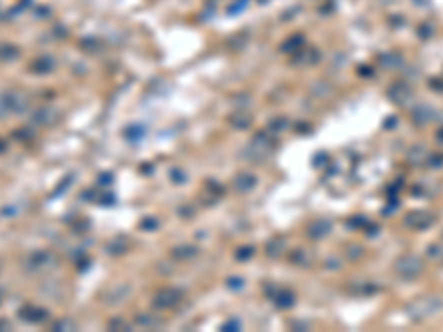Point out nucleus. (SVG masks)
Returning a JSON list of instances; mask_svg holds the SVG:
<instances>
[{
	"label": "nucleus",
	"instance_id": "f03ea898",
	"mask_svg": "<svg viewBox=\"0 0 443 332\" xmlns=\"http://www.w3.org/2000/svg\"><path fill=\"white\" fill-rule=\"evenodd\" d=\"M396 273L399 275H404V277H416V275L424 270V262H421L419 257H404V259H399L396 262Z\"/></svg>",
	"mask_w": 443,
	"mask_h": 332
},
{
	"label": "nucleus",
	"instance_id": "7ed1b4c3",
	"mask_svg": "<svg viewBox=\"0 0 443 332\" xmlns=\"http://www.w3.org/2000/svg\"><path fill=\"white\" fill-rule=\"evenodd\" d=\"M406 224L412 228H428L432 224V215H428V213H412V215L406 217Z\"/></svg>",
	"mask_w": 443,
	"mask_h": 332
},
{
	"label": "nucleus",
	"instance_id": "20e7f679",
	"mask_svg": "<svg viewBox=\"0 0 443 332\" xmlns=\"http://www.w3.org/2000/svg\"><path fill=\"white\" fill-rule=\"evenodd\" d=\"M436 140H439V142H443V129L439 131V137H436Z\"/></svg>",
	"mask_w": 443,
	"mask_h": 332
},
{
	"label": "nucleus",
	"instance_id": "f257e3e1",
	"mask_svg": "<svg viewBox=\"0 0 443 332\" xmlns=\"http://www.w3.org/2000/svg\"><path fill=\"white\" fill-rule=\"evenodd\" d=\"M443 308V299L441 297H434V295H428V297L414 301V304L410 306V315L412 317H430L434 313H439V310Z\"/></svg>",
	"mask_w": 443,
	"mask_h": 332
}]
</instances>
